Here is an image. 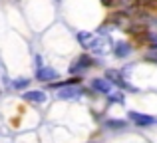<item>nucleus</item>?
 Returning <instances> with one entry per match:
<instances>
[{
  "label": "nucleus",
  "instance_id": "nucleus-2",
  "mask_svg": "<svg viewBox=\"0 0 157 143\" xmlns=\"http://www.w3.org/2000/svg\"><path fill=\"white\" fill-rule=\"evenodd\" d=\"M84 93H86V89L82 85H66V88H60L56 92V97L64 101H74V100H80Z\"/></svg>",
  "mask_w": 157,
  "mask_h": 143
},
{
  "label": "nucleus",
  "instance_id": "nucleus-14",
  "mask_svg": "<svg viewBox=\"0 0 157 143\" xmlns=\"http://www.w3.org/2000/svg\"><path fill=\"white\" fill-rule=\"evenodd\" d=\"M149 48H151V52H157V38H155V40H151Z\"/></svg>",
  "mask_w": 157,
  "mask_h": 143
},
{
  "label": "nucleus",
  "instance_id": "nucleus-8",
  "mask_svg": "<svg viewBox=\"0 0 157 143\" xmlns=\"http://www.w3.org/2000/svg\"><path fill=\"white\" fill-rule=\"evenodd\" d=\"M36 80H40V81H52L54 80H58V72L54 70V68L50 66H40V68H36Z\"/></svg>",
  "mask_w": 157,
  "mask_h": 143
},
{
  "label": "nucleus",
  "instance_id": "nucleus-15",
  "mask_svg": "<svg viewBox=\"0 0 157 143\" xmlns=\"http://www.w3.org/2000/svg\"><path fill=\"white\" fill-rule=\"evenodd\" d=\"M101 4H104V6H113L115 0H101Z\"/></svg>",
  "mask_w": 157,
  "mask_h": 143
},
{
  "label": "nucleus",
  "instance_id": "nucleus-1",
  "mask_svg": "<svg viewBox=\"0 0 157 143\" xmlns=\"http://www.w3.org/2000/svg\"><path fill=\"white\" fill-rule=\"evenodd\" d=\"M92 66H96V64H94V58H92V56H88V54H80L72 64H70V73H72V76H80V73L88 72Z\"/></svg>",
  "mask_w": 157,
  "mask_h": 143
},
{
  "label": "nucleus",
  "instance_id": "nucleus-12",
  "mask_svg": "<svg viewBox=\"0 0 157 143\" xmlns=\"http://www.w3.org/2000/svg\"><path fill=\"white\" fill-rule=\"evenodd\" d=\"M107 103H125V93L123 92H111L107 96Z\"/></svg>",
  "mask_w": 157,
  "mask_h": 143
},
{
  "label": "nucleus",
  "instance_id": "nucleus-5",
  "mask_svg": "<svg viewBox=\"0 0 157 143\" xmlns=\"http://www.w3.org/2000/svg\"><path fill=\"white\" fill-rule=\"evenodd\" d=\"M105 80L109 81L111 85H117V88H125V89H133V88L129 85V81L125 80L123 72H119V70H105Z\"/></svg>",
  "mask_w": 157,
  "mask_h": 143
},
{
  "label": "nucleus",
  "instance_id": "nucleus-13",
  "mask_svg": "<svg viewBox=\"0 0 157 143\" xmlns=\"http://www.w3.org/2000/svg\"><path fill=\"white\" fill-rule=\"evenodd\" d=\"M117 4H121V6H125V8H129V6H135V4L139 2V0H115Z\"/></svg>",
  "mask_w": 157,
  "mask_h": 143
},
{
  "label": "nucleus",
  "instance_id": "nucleus-4",
  "mask_svg": "<svg viewBox=\"0 0 157 143\" xmlns=\"http://www.w3.org/2000/svg\"><path fill=\"white\" fill-rule=\"evenodd\" d=\"M127 119L131 123H135L137 127H151L155 125V117L153 115H147V113H139V111H127Z\"/></svg>",
  "mask_w": 157,
  "mask_h": 143
},
{
  "label": "nucleus",
  "instance_id": "nucleus-11",
  "mask_svg": "<svg viewBox=\"0 0 157 143\" xmlns=\"http://www.w3.org/2000/svg\"><path fill=\"white\" fill-rule=\"evenodd\" d=\"M104 125L107 129H115V131H117V129H125L127 127V121L125 119H105Z\"/></svg>",
  "mask_w": 157,
  "mask_h": 143
},
{
  "label": "nucleus",
  "instance_id": "nucleus-10",
  "mask_svg": "<svg viewBox=\"0 0 157 143\" xmlns=\"http://www.w3.org/2000/svg\"><path fill=\"white\" fill-rule=\"evenodd\" d=\"M30 77H16V80H12L10 81V85H12V89H18V92H20V89H24V92H26V89H30V88H28V85H30Z\"/></svg>",
  "mask_w": 157,
  "mask_h": 143
},
{
  "label": "nucleus",
  "instance_id": "nucleus-7",
  "mask_svg": "<svg viewBox=\"0 0 157 143\" xmlns=\"http://www.w3.org/2000/svg\"><path fill=\"white\" fill-rule=\"evenodd\" d=\"M24 101H30V103H46L48 101V93L44 89H26L22 93Z\"/></svg>",
  "mask_w": 157,
  "mask_h": 143
},
{
  "label": "nucleus",
  "instance_id": "nucleus-6",
  "mask_svg": "<svg viewBox=\"0 0 157 143\" xmlns=\"http://www.w3.org/2000/svg\"><path fill=\"white\" fill-rule=\"evenodd\" d=\"M90 89L96 92V93H101V96H109L113 85H111L105 77H94V80L90 81Z\"/></svg>",
  "mask_w": 157,
  "mask_h": 143
},
{
  "label": "nucleus",
  "instance_id": "nucleus-3",
  "mask_svg": "<svg viewBox=\"0 0 157 143\" xmlns=\"http://www.w3.org/2000/svg\"><path fill=\"white\" fill-rule=\"evenodd\" d=\"M78 42H80L84 48H88V50H100L101 44H104V40L98 38V36L92 34V32H80V34H78Z\"/></svg>",
  "mask_w": 157,
  "mask_h": 143
},
{
  "label": "nucleus",
  "instance_id": "nucleus-9",
  "mask_svg": "<svg viewBox=\"0 0 157 143\" xmlns=\"http://www.w3.org/2000/svg\"><path fill=\"white\" fill-rule=\"evenodd\" d=\"M131 52H133V48H131L129 42H123V40H117V42L113 44V56L119 60L127 58V56H131Z\"/></svg>",
  "mask_w": 157,
  "mask_h": 143
}]
</instances>
